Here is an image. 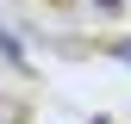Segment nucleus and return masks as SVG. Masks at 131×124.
<instances>
[{"label": "nucleus", "mask_w": 131, "mask_h": 124, "mask_svg": "<svg viewBox=\"0 0 131 124\" xmlns=\"http://www.w3.org/2000/svg\"><path fill=\"white\" fill-rule=\"evenodd\" d=\"M0 62H6V68H25V50H19L13 31H0Z\"/></svg>", "instance_id": "obj_1"}, {"label": "nucleus", "mask_w": 131, "mask_h": 124, "mask_svg": "<svg viewBox=\"0 0 131 124\" xmlns=\"http://www.w3.org/2000/svg\"><path fill=\"white\" fill-rule=\"evenodd\" d=\"M0 124H25V118H19V105H13L6 93H0Z\"/></svg>", "instance_id": "obj_2"}, {"label": "nucleus", "mask_w": 131, "mask_h": 124, "mask_svg": "<svg viewBox=\"0 0 131 124\" xmlns=\"http://www.w3.org/2000/svg\"><path fill=\"white\" fill-rule=\"evenodd\" d=\"M94 6H100V12H119V6H125V0H94Z\"/></svg>", "instance_id": "obj_3"}, {"label": "nucleus", "mask_w": 131, "mask_h": 124, "mask_svg": "<svg viewBox=\"0 0 131 124\" xmlns=\"http://www.w3.org/2000/svg\"><path fill=\"white\" fill-rule=\"evenodd\" d=\"M112 56H119V62H131V37H125V43H119V50H112Z\"/></svg>", "instance_id": "obj_4"}, {"label": "nucleus", "mask_w": 131, "mask_h": 124, "mask_svg": "<svg viewBox=\"0 0 131 124\" xmlns=\"http://www.w3.org/2000/svg\"><path fill=\"white\" fill-rule=\"evenodd\" d=\"M88 124H106V118H88Z\"/></svg>", "instance_id": "obj_5"}]
</instances>
